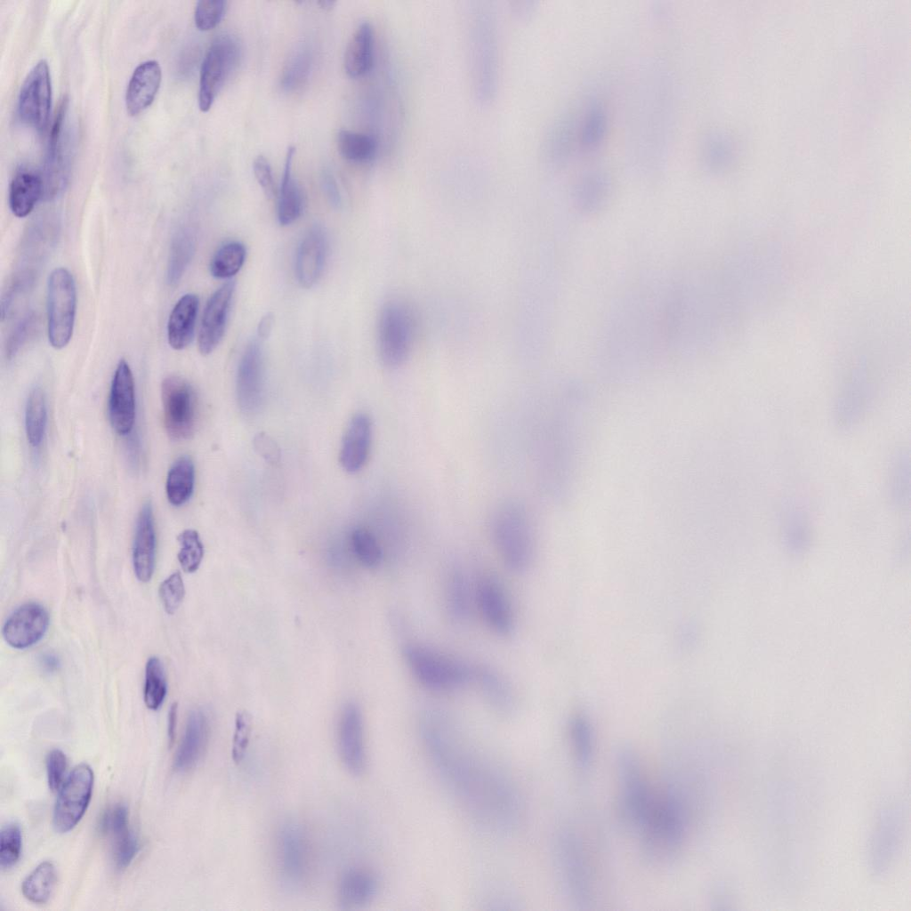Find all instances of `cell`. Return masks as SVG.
I'll use <instances>...</instances> for the list:
<instances>
[{"label":"cell","mask_w":911,"mask_h":911,"mask_svg":"<svg viewBox=\"0 0 911 911\" xmlns=\"http://www.w3.org/2000/svg\"><path fill=\"white\" fill-rule=\"evenodd\" d=\"M421 735L439 774L476 818L500 829L516 822L520 807L511 782L462 738L445 715L427 712Z\"/></svg>","instance_id":"1"},{"label":"cell","mask_w":911,"mask_h":911,"mask_svg":"<svg viewBox=\"0 0 911 911\" xmlns=\"http://www.w3.org/2000/svg\"><path fill=\"white\" fill-rule=\"evenodd\" d=\"M646 852L655 859L673 858L683 845L687 817L683 801L674 790L655 794L651 806L637 830Z\"/></svg>","instance_id":"2"},{"label":"cell","mask_w":911,"mask_h":911,"mask_svg":"<svg viewBox=\"0 0 911 911\" xmlns=\"http://www.w3.org/2000/svg\"><path fill=\"white\" fill-rule=\"evenodd\" d=\"M404 657L415 677L426 688L447 690L473 680V667L420 644H407Z\"/></svg>","instance_id":"3"},{"label":"cell","mask_w":911,"mask_h":911,"mask_svg":"<svg viewBox=\"0 0 911 911\" xmlns=\"http://www.w3.org/2000/svg\"><path fill=\"white\" fill-rule=\"evenodd\" d=\"M619 806L625 822L636 830L651 806L652 792L641 761L632 748L621 749L617 758Z\"/></svg>","instance_id":"4"},{"label":"cell","mask_w":911,"mask_h":911,"mask_svg":"<svg viewBox=\"0 0 911 911\" xmlns=\"http://www.w3.org/2000/svg\"><path fill=\"white\" fill-rule=\"evenodd\" d=\"M556 861L569 901L582 908L592 902L593 880L589 862L577 834L562 829L556 840Z\"/></svg>","instance_id":"5"},{"label":"cell","mask_w":911,"mask_h":911,"mask_svg":"<svg viewBox=\"0 0 911 911\" xmlns=\"http://www.w3.org/2000/svg\"><path fill=\"white\" fill-rule=\"evenodd\" d=\"M415 335V320L404 302L392 301L381 310L378 320V351L382 362L398 367L408 358Z\"/></svg>","instance_id":"6"},{"label":"cell","mask_w":911,"mask_h":911,"mask_svg":"<svg viewBox=\"0 0 911 911\" xmlns=\"http://www.w3.org/2000/svg\"><path fill=\"white\" fill-rule=\"evenodd\" d=\"M77 290L71 273L63 267L55 268L47 282L48 339L57 350L69 343L75 324Z\"/></svg>","instance_id":"7"},{"label":"cell","mask_w":911,"mask_h":911,"mask_svg":"<svg viewBox=\"0 0 911 911\" xmlns=\"http://www.w3.org/2000/svg\"><path fill=\"white\" fill-rule=\"evenodd\" d=\"M164 423L173 439H189L198 418V397L194 388L180 376H168L161 385Z\"/></svg>","instance_id":"8"},{"label":"cell","mask_w":911,"mask_h":911,"mask_svg":"<svg viewBox=\"0 0 911 911\" xmlns=\"http://www.w3.org/2000/svg\"><path fill=\"white\" fill-rule=\"evenodd\" d=\"M524 514L517 509H504L496 518L493 536L499 554L513 572H523L533 557L532 533Z\"/></svg>","instance_id":"9"},{"label":"cell","mask_w":911,"mask_h":911,"mask_svg":"<svg viewBox=\"0 0 911 911\" xmlns=\"http://www.w3.org/2000/svg\"><path fill=\"white\" fill-rule=\"evenodd\" d=\"M275 853L281 881L289 888L301 887L310 868V849L303 827L294 821L283 823L276 834Z\"/></svg>","instance_id":"10"},{"label":"cell","mask_w":911,"mask_h":911,"mask_svg":"<svg viewBox=\"0 0 911 911\" xmlns=\"http://www.w3.org/2000/svg\"><path fill=\"white\" fill-rule=\"evenodd\" d=\"M240 46L231 35H222L208 49L200 69L198 107L207 112L226 79L237 68Z\"/></svg>","instance_id":"11"},{"label":"cell","mask_w":911,"mask_h":911,"mask_svg":"<svg viewBox=\"0 0 911 911\" xmlns=\"http://www.w3.org/2000/svg\"><path fill=\"white\" fill-rule=\"evenodd\" d=\"M93 771L86 763L77 765L60 787L52 812V825L59 833L72 830L82 819L89 806Z\"/></svg>","instance_id":"12"},{"label":"cell","mask_w":911,"mask_h":911,"mask_svg":"<svg viewBox=\"0 0 911 911\" xmlns=\"http://www.w3.org/2000/svg\"><path fill=\"white\" fill-rule=\"evenodd\" d=\"M68 98L61 101L51 129L42 179L44 197L52 198L66 186L70 168V134L67 128Z\"/></svg>","instance_id":"13"},{"label":"cell","mask_w":911,"mask_h":911,"mask_svg":"<svg viewBox=\"0 0 911 911\" xmlns=\"http://www.w3.org/2000/svg\"><path fill=\"white\" fill-rule=\"evenodd\" d=\"M52 107V80L48 63L42 59L27 74L18 98V115L27 125L45 129Z\"/></svg>","instance_id":"14"},{"label":"cell","mask_w":911,"mask_h":911,"mask_svg":"<svg viewBox=\"0 0 911 911\" xmlns=\"http://www.w3.org/2000/svg\"><path fill=\"white\" fill-rule=\"evenodd\" d=\"M904 826L902 805L891 800L880 810L870 843V863L873 873L883 875L894 862Z\"/></svg>","instance_id":"15"},{"label":"cell","mask_w":911,"mask_h":911,"mask_svg":"<svg viewBox=\"0 0 911 911\" xmlns=\"http://www.w3.org/2000/svg\"><path fill=\"white\" fill-rule=\"evenodd\" d=\"M337 746L345 768L353 775L363 774L367 766L364 719L359 706L353 702L347 703L341 711Z\"/></svg>","instance_id":"16"},{"label":"cell","mask_w":911,"mask_h":911,"mask_svg":"<svg viewBox=\"0 0 911 911\" xmlns=\"http://www.w3.org/2000/svg\"><path fill=\"white\" fill-rule=\"evenodd\" d=\"M99 827L101 834L109 842L116 868L125 869L139 851L138 839L129 826L126 806L117 803L108 808L101 817Z\"/></svg>","instance_id":"17"},{"label":"cell","mask_w":911,"mask_h":911,"mask_svg":"<svg viewBox=\"0 0 911 911\" xmlns=\"http://www.w3.org/2000/svg\"><path fill=\"white\" fill-rule=\"evenodd\" d=\"M49 622V614L44 607L36 602H27L10 614L3 625L2 634L9 646L25 649L43 639Z\"/></svg>","instance_id":"18"},{"label":"cell","mask_w":911,"mask_h":911,"mask_svg":"<svg viewBox=\"0 0 911 911\" xmlns=\"http://www.w3.org/2000/svg\"><path fill=\"white\" fill-rule=\"evenodd\" d=\"M237 398L245 414L257 413L264 400L263 361L261 344L252 341L246 348L237 374Z\"/></svg>","instance_id":"19"},{"label":"cell","mask_w":911,"mask_h":911,"mask_svg":"<svg viewBox=\"0 0 911 911\" xmlns=\"http://www.w3.org/2000/svg\"><path fill=\"white\" fill-rule=\"evenodd\" d=\"M109 416L114 431L121 435L130 434L135 422V387L133 372L125 359H120L110 386Z\"/></svg>","instance_id":"20"},{"label":"cell","mask_w":911,"mask_h":911,"mask_svg":"<svg viewBox=\"0 0 911 911\" xmlns=\"http://www.w3.org/2000/svg\"><path fill=\"white\" fill-rule=\"evenodd\" d=\"M476 600L486 624L497 634L507 636L513 630V614L500 583L490 576H481L476 586Z\"/></svg>","instance_id":"21"},{"label":"cell","mask_w":911,"mask_h":911,"mask_svg":"<svg viewBox=\"0 0 911 911\" xmlns=\"http://www.w3.org/2000/svg\"><path fill=\"white\" fill-rule=\"evenodd\" d=\"M234 289L235 283L227 282L206 302L198 338V350L202 355H208L214 351L223 337Z\"/></svg>","instance_id":"22"},{"label":"cell","mask_w":911,"mask_h":911,"mask_svg":"<svg viewBox=\"0 0 911 911\" xmlns=\"http://www.w3.org/2000/svg\"><path fill=\"white\" fill-rule=\"evenodd\" d=\"M156 560V531L150 502L141 508L133 544V565L136 577L149 582L154 573Z\"/></svg>","instance_id":"23"},{"label":"cell","mask_w":911,"mask_h":911,"mask_svg":"<svg viewBox=\"0 0 911 911\" xmlns=\"http://www.w3.org/2000/svg\"><path fill=\"white\" fill-rule=\"evenodd\" d=\"M327 237L322 227H311L302 239L296 254L295 273L299 284L310 288L319 278L326 261Z\"/></svg>","instance_id":"24"},{"label":"cell","mask_w":911,"mask_h":911,"mask_svg":"<svg viewBox=\"0 0 911 911\" xmlns=\"http://www.w3.org/2000/svg\"><path fill=\"white\" fill-rule=\"evenodd\" d=\"M162 79L158 61L149 60L133 70L125 91V106L129 115L136 116L153 102Z\"/></svg>","instance_id":"25"},{"label":"cell","mask_w":911,"mask_h":911,"mask_svg":"<svg viewBox=\"0 0 911 911\" xmlns=\"http://www.w3.org/2000/svg\"><path fill=\"white\" fill-rule=\"evenodd\" d=\"M209 738V722L200 709L192 710L186 722L184 732L176 751L173 766L178 771L192 769L204 754Z\"/></svg>","instance_id":"26"},{"label":"cell","mask_w":911,"mask_h":911,"mask_svg":"<svg viewBox=\"0 0 911 911\" xmlns=\"http://www.w3.org/2000/svg\"><path fill=\"white\" fill-rule=\"evenodd\" d=\"M372 440V423L369 417L359 413L351 420L342 443L340 462L351 473L360 471L366 464Z\"/></svg>","instance_id":"27"},{"label":"cell","mask_w":911,"mask_h":911,"mask_svg":"<svg viewBox=\"0 0 911 911\" xmlns=\"http://www.w3.org/2000/svg\"><path fill=\"white\" fill-rule=\"evenodd\" d=\"M380 890L376 874L365 867H351L340 877L339 901L345 908H357L371 903Z\"/></svg>","instance_id":"28"},{"label":"cell","mask_w":911,"mask_h":911,"mask_svg":"<svg viewBox=\"0 0 911 911\" xmlns=\"http://www.w3.org/2000/svg\"><path fill=\"white\" fill-rule=\"evenodd\" d=\"M198 297L194 294L182 295L173 306L167 321V341L176 351L191 342L198 311Z\"/></svg>","instance_id":"29"},{"label":"cell","mask_w":911,"mask_h":911,"mask_svg":"<svg viewBox=\"0 0 911 911\" xmlns=\"http://www.w3.org/2000/svg\"><path fill=\"white\" fill-rule=\"evenodd\" d=\"M43 197L44 182L41 175L28 169L16 172L10 182L8 193L9 206L15 216L22 218L28 215Z\"/></svg>","instance_id":"30"},{"label":"cell","mask_w":911,"mask_h":911,"mask_svg":"<svg viewBox=\"0 0 911 911\" xmlns=\"http://www.w3.org/2000/svg\"><path fill=\"white\" fill-rule=\"evenodd\" d=\"M374 32L369 22H362L351 36L344 53V69L351 77H360L373 66Z\"/></svg>","instance_id":"31"},{"label":"cell","mask_w":911,"mask_h":911,"mask_svg":"<svg viewBox=\"0 0 911 911\" xmlns=\"http://www.w3.org/2000/svg\"><path fill=\"white\" fill-rule=\"evenodd\" d=\"M473 680L493 709L502 714L512 712L515 705L514 694L501 673L492 667L480 665L473 667Z\"/></svg>","instance_id":"32"},{"label":"cell","mask_w":911,"mask_h":911,"mask_svg":"<svg viewBox=\"0 0 911 911\" xmlns=\"http://www.w3.org/2000/svg\"><path fill=\"white\" fill-rule=\"evenodd\" d=\"M572 754L580 770H588L593 762L595 738L592 722L584 713H574L568 724Z\"/></svg>","instance_id":"33"},{"label":"cell","mask_w":911,"mask_h":911,"mask_svg":"<svg viewBox=\"0 0 911 911\" xmlns=\"http://www.w3.org/2000/svg\"><path fill=\"white\" fill-rule=\"evenodd\" d=\"M295 153L294 147L286 151L284 173L281 181L278 207V219L281 225L293 223L301 215L302 198L300 189L292 176V163Z\"/></svg>","instance_id":"34"},{"label":"cell","mask_w":911,"mask_h":911,"mask_svg":"<svg viewBox=\"0 0 911 911\" xmlns=\"http://www.w3.org/2000/svg\"><path fill=\"white\" fill-rule=\"evenodd\" d=\"M195 468L186 456L177 458L170 467L165 482L166 496L171 504L181 506L187 503L194 489Z\"/></svg>","instance_id":"35"},{"label":"cell","mask_w":911,"mask_h":911,"mask_svg":"<svg viewBox=\"0 0 911 911\" xmlns=\"http://www.w3.org/2000/svg\"><path fill=\"white\" fill-rule=\"evenodd\" d=\"M446 607L450 619L464 623L470 614L471 597L466 576L459 567H452L446 581Z\"/></svg>","instance_id":"36"},{"label":"cell","mask_w":911,"mask_h":911,"mask_svg":"<svg viewBox=\"0 0 911 911\" xmlns=\"http://www.w3.org/2000/svg\"><path fill=\"white\" fill-rule=\"evenodd\" d=\"M56 880L54 865L50 861L41 862L22 882L21 892L30 902L44 904L53 892Z\"/></svg>","instance_id":"37"},{"label":"cell","mask_w":911,"mask_h":911,"mask_svg":"<svg viewBox=\"0 0 911 911\" xmlns=\"http://www.w3.org/2000/svg\"><path fill=\"white\" fill-rule=\"evenodd\" d=\"M47 423V407L44 391L39 387L32 389L28 396L25 407V430L30 446L37 447L43 441Z\"/></svg>","instance_id":"38"},{"label":"cell","mask_w":911,"mask_h":911,"mask_svg":"<svg viewBox=\"0 0 911 911\" xmlns=\"http://www.w3.org/2000/svg\"><path fill=\"white\" fill-rule=\"evenodd\" d=\"M195 250V238L189 230H181L173 238L167 266V282L173 286L184 274Z\"/></svg>","instance_id":"39"},{"label":"cell","mask_w":911,"mask_h":911,"mask_svg":"<svg viewBox=\"0 0 911 911\" xmlns=\"http://www.w3.org/2000/svg\"><path fill=\"white\" fill-rule=\"evenodd\" d=\"M337 148L347 160L367 162L375 157L377 142L370 134L342 130L337 136Z\"/></svg>","instance_id":"40"},{"label":"cell","mask_w":911,"mask_h":911,"mask_svg":"<svg viewBox=\"0 0 911 911\" xmlns=\"http://www.w3.org/2000/svg\"><path fill=\"white\" fill-rule=\"evenodd\" d=\"M246 251L243 244L233 241L222 246L210 262L211 274L216 278H230L242 268Z\"/></svg>","instance_id":"41"},{"label":"cell","mask_w":911,"mask_h":911,"mask_svg":"<svg viewBox=\"0 0 911 911\" xmlns=\"http://www.w3.org/2000/svg\"><path fill=\"white\" fill-rule=\"evenodd\" d=\"M609 193V185L606 178L594 176L584 180L577 186L575 193L578 209L585 214L599 211L606 203Z\"/></svg>","instance_id":"42"},{"label":"cell","mask_w":911,"mask_h":911,"mask_svg":"<svg viewBox=\"0 0 911 911\" xmlns=\"http://www.w3.org/2000/svg\"><path fill=\"white\" fill-rule=\"evenodd\" d=\"M167 692L165 670L160 659L151 657L145 666L144 703L153 711L160 708Z\"/></svg>","instance_id":"43"},{"label":"cell","mask_w":911,"mask_h":911,"mask_svg":"<svg viewBox=\"0 0 911 911\" xmlns=\"http://www.w3.org/2000/svg\"><path fill=\"white\" fill-rule=\"evenodd\" d=\"M351 551L358 561L367 568L382 563L383 550L376 537L365 528H357L351 534Z\"/></svg>","instance_id":"44"},{"label":"cell","mask_w":911,"mask_h":911,"mask_svg":"<svg viewBox=\"0 0 911 911\" xmlns=\"http://www.w3.org/2000/svg\"><path fill=\"white\" fill-rule=\"evenodd\" d=\"M310 69V54L305 47L296 49L286 63L280 84L286 91L300 88L307 80Z\"/></svg>","instance_id":"45"},{"label":"cell","mask_w":911,"mask_h":911,"mask_svg":"<svg viewBox=\"0 0 911 911\" xmlns=\"http://www.w3.org/2000/svg\"><path fill=\"white\" fill-rule=\"evenodd\" d=\"M177 539L180 544L177 558L181 568L187 573L196 572L204 557V545L199 534L194 529H186Z\"/></svg>","instance_id":"46"},{"label":"cell","mask_w":911,"mask_h":911,"mask_svg":"<svg viewBox=\"0 0 911 911\" xmlns=\"http://www.w3.org/2000/svg\"><path fill=\"white\" fill-rule=\"evenodd\" d=\"M22 849V834L16 823L4 826L0 833V866L10 869L20 859Z\"/></svg>","instance_id":"47"},{"label":"cell","mask_w":911,"mask_h":911,"mask_svg":"<svg viewBox=\"0 0 911 911\" xmlns=\"http://www.w3.org/2000/svg\"><path fill=\"white\" fill-rule=\"evenodd\" d=\"M226 7L223 0H200L197 2L194 20L198 29L208 31L214 28L222 20Z\"/></svg>","instance_id":"48"},{"label":"cell","mask_w":911,"mask_h":911,"mask_svg":"<svg viewBox=\"0 0 911 911\" xmlns=\"http://www.w3.org/2000/svg\"><path fill=\"white\" fill-rule=\"evenodd\" d=\"M158 593L165 610L170 615L173 614L185 596V586L180 572L168 576L160 584Z\"/></svg>","instance_id":"49"},{"label":"cell","mask_w":911,"mask_h":911,"mask_svg":"<svg viewBox=\"0 0 911 911\" xmlns=\"http://www.w3.org/2000/svg\"><path fill=\"white\" fill-rule=\"evenodd\" d=\"M252 732V717L246 711H239L235 716V728L232 738L231 757L235 763H239L246 753Z\"/></svg>","instance_id":"50"},{"label":"cell","mask_w":911,"mask_h":911,"mask_svg":"<svg viewBox=\"0 0 911 911\" xmlns=\"http://www.w3.org/2000/svg\"><path fill=\"white\" fill-rule=\"evenodd\" d=\"M67 768V757L60 749H52L46 757V772L49 788L60 789Z\"/></svg>","instance_id":"51"},{"label":"cell","mask_w":911,"mask_h":911,"mask_svg":"<svg viewBox=\"0 0 911 911\" xmlns=\"http://www.w3.org/2000/svg\"><path fill=\"white\" fill-rule=\"evenodd\" d=\"M254 173L264 194L269 198L275 196V184L271 167L269 161L263 156H258L253 164Z\"/></svg>","instance_id":"52"},{"label":"cell","mask_w":911,"mask_h":911,"mask_svg":"<svg viewBox=\"0 0 911 911\" xmlns=\"http://www.w3.org/2000/svg\"><path fill=\"white\" fill-rule=\"evenodd\" d=\"M896 463L897 464L893 468L894 472L891 474V489L894 495L893 499H895L897 503H900L903 502L904 497L906 496L905 492H907L906 491L907 489L905 486L908 485V482L907 480H906L905 479L908 478V475L906 476V474L908 473V468H907V464H905L902 457H900Z\"/></svg>","instance_id":"53"},{"label":"cell","mask_w":911,"mask_h":911,"mask_svg":"<svg viewBox=\"0 0 911 911\" xmlns=\"http://www.w3.org/2000/svg\"><path fill=\"white\" fill-rule=\"evenodd\" d=\"M604 121L599 110L593 111L585 120L584 126V141L586 144L596 143L602 134Z\"/></svg>","instance_id":"54"},{"label":"cell","mask_w":911,"mask_h":911,"mask_svg":"<svg viewBox=\"0 0 911 911\" xmlns=\"http://www.w3.org/2000/svg\"><path fill=\"white\" fill-rule=\"evenodd\" d=\"M254 447L262 457L269 462H276L279 457V450L276 443L267 435L261 433L254 439Z\"/></svg>","instance_id":"55"},{"label":"cell","mask_w":911,"mask_h":911,"mask_svg":"<svg viewBox=\"0 0 911 911\" xmlns=\"http://www.w3.org/2000/svg\"><path fill=\"white\" fill-rule=\"evenodd\" d=\"M38 664L44 672L53 673L60 667L59 657L52 651H44L38 657Z\"/></svg>","instance_id":"56"},{"label":"cell","mask_w":911,"mask_h":911,"mask_svg":"<svg viewBox=\"0 0 911 911\" xmlns=\"http://www.w3.org/2000/svg\"><path fill=\"white\" fill-rule=\"evenodd\" d=\"M322 180L324 190L330 202L335 206H339L341 198L334 177L329 173H325Z\"/></svg>","instance_id":"57"},{"label":"cell","mask_w":911,"mask_h":911,"mask_svg":"<svg viewBox=\"0 0 911 911\" xmlns=\"http://www.w3.org/2000/svg\"><path fill=\"white\" fill-rule=\"evenodd\" d=\"M177 717L178 705L177 703H173L170 706L167 721V736L170 746H173L176 736Z\"/></svg>","instance_id":"58"},{"label":"cell","mask_w":911,"mask_h":911,"mask_svg":"<svg viewBox=\"0 0 911 911\" xmlns=\"http://www.w3.org/2000/svg\"><path fill=\"white\" fill-rule=\"evenodd\" d=\"M271 323H272V318L270 315H267L266 317H264L262 319V321H261V323L259 325V331H258L260 337L265 338L267 336V334L270 330Z\"/></svg>","instance_id":"59"},{"label":"cell","mask_w":911,"mask_h":911,"mask_svg":"<svg viewBox=\"0 0 911 911\" xmlns=\"http://www.w3.org/2000/svg\"><path fill=\"white\" fill-rule=\"evenodd\" d=\"M318 4L320 5L321 8L325 10H330L334 7L335 2L330 0H322L318 2Z\"/></svg>","instance_id":"60"}]
</instances>
